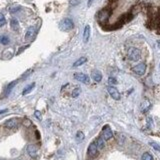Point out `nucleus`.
Segmentation results:
<instances>
[{
	"label": "nucleus",
	"mask_w": 160,
	"mask_h": 160,
	"mask_svg": "<svg viewBox=\"0 0 160 160\" xmlns=\"http://www.w3.org/2000/svg\"><path fill=\"white\" fill-rule=\"evenodd\" d=\"M111 13H112V9L111 8H104L102 9L101 11L98 12L97 14V18H98V21L100 23H104L106 22L109 17L111 16Z\"/></svg>",
	"instance_id": "obj_1"
},
{
	"label": "nucleus",
	"mask_w": 160,
	"mask_h": 160,
	"mask_svg": "<svg viewBox=\"0 0 160 160\" xmlns=\"http://www.w3.org/2000/svg\"><path fill=\"white\" fill-rule=\"evenodd\" d=\"M127 56H128L129 60L138 61L139 59H140V56H141L140 50H139L138 48H135V47H131V48L128 49Z\"/></svg>",
	"instance_id": "obj_2"
},
{
	"label": "nucleus",
	"mask_w": 160,
	"mask_h": 160,
	"mask_svg": "<svg viewBox=\"0 0 160 160\" xmlns=\"http://www.w3.org/2000/svg\"><path fill=\"white\" fill-rule=\"evenodd\" d=\"M74 23L70 18H64L62 21L60 22V29L63 31H69V30L73 29Z\"/></svg>",
	"instance_id": "obj_3"
},
{
	"label": "nucleus",
	"mask_w": 160,
	"mask_h": 160,
	"mask_svg": "<svg viewBox=\"0 0 160 160\" xmlns=\"http://www.w3.org/2000/svg\"><path fill=\"white\" fill-rule=\"evenodd\" d=\"M98 147H97V144L96 142H92V143H90L89 146H88V150H87V153L88 155L90 156V157H96V156L98 155Z\"/></svg>",
	"instance_id": "obj_4"
},
{
	"label": "nucleus",
	"mask_w": 160,
	"mask_h": 160,
	"mask_svg": "<svg viewBox=\"0 0 160 160\" xmlns=\"http://www.w3.org/2000/svg\"><path fill=\"white\" fill-rule=\"evenodd\" d=\"M132 70H133V72L135 74H137V75H139V76H142L146 72V64L145 63H139L132 68Z\"/></svg>",
	"instance_id": "obj_5"
},
{
	"label": "nucleus",
	"mask_w": 160,
	"mask_h": 160,
	"mask_svg": "<svg viewBox=\"0 0 160 160\" xmlns=\"http://www.w3.org/2000/svg\"><path fill=\"white\" fill-rule=\"evenodd\" d=\"M102 137H103L105 140H110V139L113 137V132H112L109 125H105L103 129H102Z\"/></svg>",
	"instance_id": "obj_6"
},
{
	"label": "nucleus",
	"mask_w": 160,
	"mask_h": 160,
	"mask_svg": "<svg viewBox=\"0 0 160 160\" xmlns=\"http://www.w3.org/2000/svg\"><path fill=\"white\" fill-rule=\"evenodd\" d=\"M107 91L114 100H119L121 98V95L119 93V91L114 86H109L107 88Z\"/></svg>",
	"instance_id": "obj_7"
},
{
	"label": "nucleus",
	"mask_w": 160,
	"mask_h": 160,
	"mask_svg": "<svg viewBox=\"0 0 160 160\" xmlns=\"http://www.w3.org/2000/svg\"><path fill=\"white\" fill-rule=\"evenodd\" d=\"M74 78H75L76 80L80 81V82H82V83H85V84L89 83V77L84 73H81V72L74 73Z\"/></svg>",
	"instance_id": "obj_8"
},
{
	"label": "nucleus",
	"mask_w": 160,
	"mask_h": 160,
	"mask_svg": "<svg viewBox=\"0 0 160 160\" xmlns=\"http://www.w3.org/2000/svg\"><path fill=\"white\" fill-rule=\"evenodd\" d=\"M26 152L30 157L35 158L37 156V147L34 144H29L26 147Z\"/></svg>",
	"instance_id": "obj_9"
},
{
	"label": "nucleus",
	"mask_w": 160,
	"mask_h": 160,
	"mask_svg": "<svg viewBox=\"0 0 160 160\" xmlns=\"http://www.w3.org/2000/svg\"><path fill=\"white\" fill-rule=\"evenodd\" d=\"M35 34H36V28L35 27H30L25 34V40L26 41H31L35 37Z\"/></svg>",
	"instance_id": "obj_10"
},
{
	"label": "nucleus",
	"mask_w": 160,
	"mask_h": 160,
	"mask_svg": "<svg viewBox=\"0 0 160 160\" xmlns=\"http://www.w3.org/2000/svg\"><path fill=\"white\" fill-rule=\"evenodd\" d=\"M18 119L16 118H12V119H9V120H7L5 122L4 126L6 128H9V129H13V128H16L17 126H18Z\"/></svg>",
	"instance_id": "obj_11"
},
{
	"label": "nucleus",
	"mask_w": 160,
	"mask_h": 160,
	"mask_svg": "<svg viewBox=\"0 0 160 160\" xmlns=\"http://www.w3.org/2000/svg\"><path fill=\"white\" fill-rule=\"evenodd\" d=\"M151 108V103H150V101L147 100V99H145L141 102V104H140V110L142 113H146V112H148L149 109Z\"/></svg>",
	"instance_id": "obj_12"
},
{
	"label": "nucleus",
	"mask_w": 160,
	"mask_h": 160,
	"mask_svg": "<svg viewBox=\"0 0 160 160\" xmlns=\"http://www.w3.org/2000/svg\"><path fill=\"white\" fill-rule=\"evenodd\" d=\"M91 77L93 78L94 81H96V82H100L101 79H102V74L100 71L98 70H93L92 73H91Z\"/></svg>",
	"instance_id": "obj_13"
},
{
	"label": "nucleus",
	"mask_w": 160,
	"mask_h": 160,
	"mask_svg": "<svg viewBox=\"0 0 160 160\" xmlns=\"http://www.w3.org/2000/svg\"><path fill=\"white\" fill-rule=\"evenodd\" d=\"M89 37H90V26L86 25V26H85V28H84V32H83V40H84V42H88Z\"/></svg>",
	"instance_id": "obj_14"
},
{
	"label": "nucleus",
	"mask_w": 160,
	"mask_h": 160,
	"mask_svg": "<svg viewBox=\"0 0 160 160\" xmlns=\"http://www.w3.org/2000/svg\"><path fill=\"white\" fill-rule=\"evenodd\" d=\"M97 144V147L99 150H101V149H103L105 147V139L102 137V136H99V137L97 138V140L95 141Z\"/></svg>",
	"instance_id": "obj_15"
},
{
	"label": "nucleus",
	"mask_w": 160,
	"mask_h": 160,
	"mask_svg": "<svg viewBox=\"0 0 160 160\" xmlns=\"http://www.w3.org/2000/svg\"><path fill=\"white\" fill-rule=\"evenodd\" d=\"M10 26H11V29L14 30V31H17V30L19 29V22L18 20L13 18L11 19V21H10Z\"/></svg>",
	"instance_id": "obj_16"
},
{
	"label": "nucleus",
	"mask_w": 160,
	"mask_h": 160,
	"mask_svg": "<svg viewBox=\"0 0 160 160\" xmlns=\"http://www.w3.org/2000/svg\"><path fill=\"white\" fill-rule=\"evenodd\" d=\"M87 61V58L86 57H80L79 59H78L77 61H75V62L73 63V67H78L80 65H82V64H84L85 62Z\"/></svg>",
	"instance_id": "obj_17"
},
{
	"label": "nucleus",
	"mask_w": 160,
	"mask_h": 160,
	"mask_svg": "<svg viewBox=\"0 0 160 160\" xmlns=\"http://www.w3.org/2000/svg\"><path fill=\"white\" fill-rule=\"evenodd\" d=\"M16 84H17V81H13V82H11V83H9V84H8L7 88H6V95L10 93V91L12 90V88L14 87Z\"/></svg>",
	"instance_id": "obj_18"
},
{
	"label": "nucleus",
	"mask_w": 160,
	"mask_h": 160,
	"mask_svg": "<svg viewBox=\"0 0 160 160\" xmlns=\"http://www.w3.org/2000/svg\"><path fill=\"white\" fill-rule=\"evenodd\" d=\"M84 139V133L82 131H78L76 133V141L77 142H81Z\"/></svg>",
	"instance_id": "obj_19"
},
{
	"label": "nucleus",
	"mask_w": 160,
	"mask_h": 160,
	"mask_svg": "<svg viewBox=\"0 0 160 160\" xmlns=\"http://www.w3.org/2000/svg\"><path fill=\"white\" fill-rule=\"evenodd\" d=\"M34 86H35V83H32V84H30L29 86H27V87L25 88V89L23 90L22 94H23V95H26V94H28V93L30 92V91L32 90V88H33Z\"/></svg>",
	"instance_id": "obj_20"
},
{
	"label": "nucleus",
	"mask_w": 160,
	"mask_h": 160,
	"mask_svg": "<svg viewBox=\"0 0 160 160\" xmlns=\"http://www.w3.org/2000/svg\"><path fill=\"white\" fill-rule=\"evenodd\" d=\"M0 42H1L3 45H7V44L9 43V38L7 36H0Z\"/></svg>",
	"instance_id": "obj_21"
},
{
	"label": "nucleus",
	"mask_w": 160,
	"mask_h": 160,
	"mask_svg": "<svg viewBox=\"0 0 160 160\" xmlns=\"http://www.w3.org/2000/svg\"><path fill=\"white\" fill-rule=\"evenodd\" d=\"M141 159L142 160H153V157H152V155L150 154V153L145 152V153H143V155H142Z\"/></svg>",
	"instance_id": "obj_22"
},
{
	"label": "nucleus",
	"mask_w": 160,
	"mask_h": 160,
	"mask_svg": "<svg viewBox=\"0 0 160 160\" xmlns=\"http://www.w3.org/2000/svg\"><path fill=\"white\" fill-rule=\"evenodd\" d=\"M81 92V88L80 87H76V88H74V90L72 91V97H77V96H79V94Z\"/></svg>",
	"instance_id": "obj_23"
},
{
	"label": "nucleus",
	"mask_w": 160,
	"mask_h": 160,
	"mask_svg": "<svg viewBox=\"0 0 160 160\" xmlns=\"http://www.w3.org/2000/svg\"><path fill=\"white\" fill-rule=\"evenodd\" d=\"M5 23H6V19H5L4 15H3L2 13H0V27L4 26Z\"/></svg>",
	"instance_id": "obj_24"
},
{
	"label": "nucleus",
	"mask_w": 160,
	"mask_h": 160,
	"mask_svg": "<svg viewBox=\"0 0 160 160\" xmlns=\"http://www.w3.org/2000/svg\"><path fill=\"white\" fill-rule=\"evenodd\" d=\"M150 144L153 148L155 149V150H157V151H159L160 152V144H158V143H156V142H150Z\"/></svg>",
	"instance_id": "obj_25"
},
{
	"label": "nucleus",
	"mask_w": 160,
	"mask_h": 160,
	"mask_svg": "<svg viewBox=\"0 0 160 160\" xmlns=\"http://www.w3.org/2000/svg\"><path fill=\"white\" fill-rule=\"evenodd\" d=\"M34 116L38 119V120H41V119H42V115H41V113H40V111L36 110L35 112H34Z\"/></svg>",
	"instance_id": "obj_26"
},
{
	"label": "nucleus",
	"mask_w": 160,
	"mask_h": 160,
	"mask_svg": "<svg viewBox=\"0 0 160 160\" xmlns=\"http://www.w3.org/2000/svg\"><path fill=\"white\" fill-rule=\"evenodd\" d=\"M108 82H109L110 84H112V85H115L117 83V80L115 79V78H113V77H109V78H108Z\"/></svg>",
	"instance_id": "obj_27"
},
{
	"label": "nucleus",
	"mask_w": 160,
	"mask_h": 160,
	"mask_svg": "<svg viewBox=\"0 0 160 160\" xmlns=\"http://www.w3.org/2000/svg\"><path fill=\"white\" fill-rule=\"evenodd\" d=\"M79 2H80V0H70L69 1L70 5H72V6H75L77 4H79Z\"/></svg>",
	"instance_id": "obj_28"
},
{
	"label": "nucleus",
	"mask_w": 160,
	"mask_h": 160,
	"mask_svg": "<svg viewBox=\"0 0 160 160\" xmlns=\"http://www.w3.org/2000/svg\"><path fill=\"white\" fill-rule=\"evenodd\" d=\"M19 9H20L19 6H14V7L10 8V12H11V13H15L16 11H18Z\"/></svg>",
	"instance_id": "obj_29"
},
{
	"label": "nucleus",
	"mask_w": 160,
	"mask_h": 160,
	"mask_svg": "<svg viewBox=\"0 0 160 160\" xmlns=\"http://www.w3.org/2000/svg\"><path fill=\"white\" fill-rule=\"evenodd\" d=\"M32 71H33L32 69H29L28 71H27V72H25V73H24V75H23V77H26V76H28V75H29V73H30V72H32Z\"/></svg>",
	"instance_id": "obj_30"
},
{
	"label": "nucleus",
	"mask_w": 160,
	"mask_h": 160,
	"mask_svg": "<svg viewBox=\"0 0 160 160\" xmlns=\"http://www.w3.org/2000/svg\"><path fill=\"white\" fill-rule=\"evenodd\" d=\"M27 47H28V46H24V47H22V48H20V49H19V51H18V53H17V54H19L20 52H22V51L24 50L25 48H27Z\"/></svg>",
	"instance_id": "obj_31"
},
{
	"label": "nucleus",
	"mask_w": 160,
	"mask_h": 160,
	"mask_svg": "<svg viewBox=\"0 0 160 160\" xmlns=\"http://www.w3.org/2000/svg\"><path fill=\"white\" fill-rule=\"evenodd\" d=\"M36 136H37V138L39 139V137H40V136H39V132H38V131H36Z\"/></svg>",
	"instance_id": "obj_32"
},
{
	"label": "nucleus",
	"mask_w": 160,
	"mask_h": 160,
	"mask_svg": "<svg viewBox=\"0 0 160 160\" xmlns=\"http://www.w3.org/2000/svg\"><path fill=\"white\" fill-rule=\"evenodd\" d=\"M91 3H92V0H89V1H88V6H90Z\"/></svg>",
	"instance_id": "obj_33"
},
{
	"label": "nucleus",
	"mask_w": 160,
	"mask_h": 160,
	"mask_svg": "<svg viewBox=\"0 0 160 160\" xmlns=\"http://www.w3.org/2000/svg\"><path fill=\"white\" fill-rule=\"evenodd\" d=\"M6 111H7V110H1V111H0V114H1V113H4V112H6Z\"/></svg>",
	"instance_id": "obj_34"
},
{
	"label": "nucleus",
	"mask_w": 160,
	"mask_h": 160,
	"mask_svg": "<svg viewBox=\"0 0 160 160\" xmlns=\"http://www.w3.org/2000/svg\"><path fill=\"white\" fill-rule=\"evenodd\" d=\"M157 44H158V47H159V48H160V40H159V41L157 42Z\"/></svg>",
	"instance_id": "obj_35"
}]
</instances>
